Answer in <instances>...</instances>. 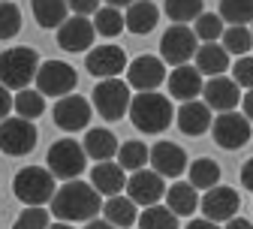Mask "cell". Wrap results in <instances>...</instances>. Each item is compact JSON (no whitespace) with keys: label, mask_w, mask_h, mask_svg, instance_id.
<instances>
[{"label":"cell","mask_w":253,"mask_h":229,"mask_svg":"<svg viewBox=\"0 0 253 229\" xmlns=\"http://www.w3.org/2000/svg\"><path fill=\"white\" fill-rule=\"evenodd\" d=\"M48 211L60 223H87V220H97V214L103 211V196L87 181H79V178L63 181L54 193V199L48 202Z\"/></svg>","instance_id":"cell-1"},{"label":"cell","mask_w":253,"mask_h":229,"mask_svg":"<svg viewBox=\"0 0 253 229\" xmlns=\"http://www.w3.org/2000/svg\"><path fill=\"white\" fill-rule=\"evenodd\" d=\"M175 118V109H172V100L163 93H139L133 96L130 103V124L139 130V133H148V136H157L172 124Z\"/></svg>","instance_id":"cell-2"},{"label":"cell","mask_w":253,"mask_h":229,"mask_svg":"<svg viewBox=\"0 0 253 229\" xmlns=\"http://www.w3.org/2000/svg\"><path fill=\"white\" fill-rule=\"evenodd\" d=\"M40 73V54L30 46L6 48L0 54V85L9 91H27L30 82H37Z\"/></svg>","instance_id":"cell-3"},{"label":"cell","mask_w":253,"mask_h":229,"mask_svg":"<svg viewBox=\"0 0 253 229\" xmlns=\"http://www.w3.org/2000/svg\"><path fill=\"white\" fill-rule=\"evenodd\" d=\"M12 193L15 199H21L27 208H42L45 202L54 199L57 193V178L42 169V166H27L12 178Z\"/></svg>","instance_id":"cell-4"},{"label":"cell","mask_w":253,"mask_h":229,"mask_svg":"<svg viewBox=\"0 0 253 229\" xmlns=\"http://www.w3.org/2000/svg\"><path fill=\"white\" fill-rule=\"evenodd\" d=\"M84 163H87V154H84L82 142H76V139H57L48 148L45 169L54 178H60V181H76L84 172Z\"/></svg>","instance_id":"cell-5"},{"label":"cell","mask_w":253,"mask_h":229,"mask_svg":"<svg viewBox=\"0 0 253 229\" xmlns=\"http://www.w3.org/2000/svg\"><path fill=\"white\" fill-rule=\"evenodd\" d=\"M130 85L121 82V79H103L97 88H93V109L100 112V118L106 121H121L124 115H130V103H133V96H130Z\"/></svg>","instance_id":"cell-6"},{"label":"cell","mask_w":253,"mask_h":229,"mask_svg":"<svg viewBox=\"0 0 253 229\" xmlns=\"http://www.w3.org/2000/svg\"><path fill=\"white\" fill-rule=\"evenodd\" d=\"M79 85V73L63 60H42L37 73V91L42 96H70Z\"/></svg>","instance_id":"cell-7"},{"label":"cell","mask_w":253,"mask_h":229,"mask_svg":"<svg viewBox=\"0 0 253 229\" xmlns=\"http://www.w3.org/2000/svg\"><path fill=\"white\" fill-rule=\"evenodd\" d=\"M196 48H199V40L193 34V27L187 24H172L160 40V57L163 63H172V67H184L190 57H196Z\"/></svg>","instance_id":"cell-8"},{"label":"cell","mask_w":253,"mask_h":229,"mask_svg":"<svg viewBox=\"0 0 253 229\" xmlns=\"http://www.w3.org/2000/svg\"><path fill=\"white\" fill-rule=\"evenodd\" d=\"M37 148V127L24 118L0 121V151L6 157H27Z\"/></svg>","instance_id":"cell-9"},{"label":"cell","mask_w":253,"mask_h":229,"mask_svg":"<svg viewBox=\"0 0 253 229\" xmlns=\"http://www.w3.org/2000/svg\"><path fill=\"white\" fill-rule=\"evenodd\" d=\"M211 133H214V142L226 151H238L250 142V133H253V124L244 118V112H223L217 115L214 124H211Z\"/></svg>","instance_id":"cell-10"},{"label":"cell","mask_w":253,"mask_h":229,"mask_svg":"<svg viewBox=\"0 0 253 229\" xmlns=\"http://www.w3.org/2000/svg\"><path fill=\"white\" fill-rule=\"evenodd\" d=\"M166 79V63L163 57H154V54H139L136 60H130L126 67V85L139 93H151L163 85Z\"/></svg>","instance_id":"cell-11"},{"label":"cell","mask_w":253,"mask_h":229,"mask_svg":"<svg viewBox=\"0 0 253 229\" xmlns=\"http://www.w3.org/2000/svg\"><path fill=\"white\" fill-rule=\"evenodd\" d=\"M238 205H241V196L232 187H223V184L211 187L199 199V208H202L205 220H214V223H229L232 217H238Z\"/></svg>","instance_id":"cell-12"},{"label":"cell","mask_w":253,"mask_h":229,"mask_svg":"<svg viewBox=\"0 0 253 229\" xmlns=\"http://www.w3.org/2000/svg\"><path fill=\"white\" fill-rule=\"evenodd\" d=\"M126 196L136 202V205H142V208H151V205H160V199H163V193H166V187H163V175H157L154 169H139V172H133L130 178H126Z\"/></svg>","instance_id":"cell-13"},{"label":"cell","mask_w":253,"mask_h":229,"mask_svg":"<svg viewBox=\"0 0 253 229\" xmlns=\"http://www.w3.org/2000/svg\"><path fill=\"white\" fill-rule=\"evenodd\" d=\"M84 67H87L90 76H97L103 82V79H118L130 63H126L124 48H118V46H97V48L87 51Z\"/></svg>","instance_id":"cell-14"},{"label":"cell","mask_w":253,"mask_h":229,"mask_svg":"<svg viewBox=\"0 0 253 229\" xmlns=\"http://www.w3.org/2000/svg\"><path fill=\"white\" fill-rule=\"evenodd\" d=\"M202 103L211 112H235V106L241 103V88L229 79V76H214L205 82L202 88Z\"/></svg>","instance_id":"cell-15"},{"label":"cell","mask_w":253,"mask_h":229,"mask_svg":"<svg viewBox=\"0 0 253 229\" xmlns=\"http://www.w3.org/2000/svg\"><path fill=\"white\" fill-rule=\"evenodd\" d=\"M51 115H54V124L60 130H67V133H79V130H84L87 121H90V103L84 100V96L70 93V96H60V100L54 103Z\"/></svg>","instance_id":"cell-16"},{"label":"cell","mask_w":253,"mask_h":229,"mask_svg":"<svg viewBox=\"0 0 253 229\" xmlns=\"http://www.w3.org/2000/svg\"><path fill=\"white\" fill-rule=\"evenodd\" d=\"M93 37H97V27H93L90 18L73 15L57 27V46L67 51H87L93 48Z\"/></svg>","instance_id":"cell-17"},{"label":"cell","mask_w":253,"mask_h":229,"mask_svg":"<svg viewBox=\"0 0 253 229\" xmlns=\"http://www.w3.org/2000/svg\"><path fill=\"white\" fill-rule=\"evenodd\" d=\"M151 169L163 178H178L187 169V154L175 142H157L151 148Z\"/></svg>","instance_id":"cell-18"},{"label":"cell","mask_w":253,"mask_h":229,"mask_svg":"<svg viewBox=\"0 0 253 229\" xmlns=\"http://www.w3.org/2000/svg\"><path fill=\"white\" fill-rule=\"evenodd\" d=\"M205 88V79L196 67H190V63H184V67H175L169 73V96H175V100L181 103H190L196 100V96L202 93Z\"/></svg>","instance_id":"cell-19"},{"label":"cell","mask_w":253,"mask_h":229,"mask_svg":"<svg viewBox=\"0 0 253 229\" xmlns=\"http://www.w3.org/2000/svg\"><path fill=\"white\" fill-rule=\"evenodd\" d=\"M178 118V130L184 136H202L211 130L214 118H211V109L202 103V100H190V103H181V109L175 112Z\"/></svg>","instance_id":"cell-20"},{"label":"cell","mask_w":253,"mask_h":229,"mask_svg":"<svg viewBox=\"0 0 253 229\" xmlns=\"http://www.w3.org/2000/svg\"><path fill=\"white\" fill-rule=\"evenodd\" d=\"M90 184L100 196H121V190L126 187V172L118 166V163L106 160V163H97V166L90 169Z\"/></svg>","instance_id":"cell-21"},{"label":"cell","mask_w":253,"mask_h":229,"mask_svg":"<svg viewBox=\"0 0 253 229\" xmlns=\"http://www.w3.org/2000/svg\"><path fill=\"white\" fill-rule=\"evenodd\" d=\"M82 148H84V154L90 157V160H97V163H106V160H112L115 154H118V139H115V133L109 127H90L87 133H84V142H82Z\"/></svg>","instance_id":"cell-22"},{"label":"cell","mask_w":253,"mask_h":229,"mask_svg":"<svg viewBox=\"0 0 253 229\" xmlns=\"http://www.w3.org/2000/svg\"><path fill=\"white\" fill-rule=\"evenodd\" d=\"M193 67H196L202 76H208V79L223 76V73L229 70V51L220 46V43H202V46L196 48V63H193Z\"/></svg>","instance_id":"cell-23"},{"label":"cell","mask_w":253,"mask_h":229,"mask_svg":"<svg viewBox=\"0 0 253 229\" xmlns=\"http://www.w3.org/2000/svg\"><path fill=\"white\" fill-rule=\"evenodd\" d=\"M124 21H126V30H130V34L145 37L157 27V21H160V9H157L151 0H136L133 6H126Z\"/></svg>","instance_id":"cell-24"},{"label":"cell","mask_w":253,"mask_h":229,"mask_svg":"<svg viewBox=\"0 0 253 229\" xmlns=\"http://www.w3.org/2000/svg\"><path fill=\"white\" fill-rule=\"evenodd\" d=\"M166 208L175 217H190L199 208V190L190 184V181H175L166 190Z\"/></svg>","instance_id":"cell-25"},{"label":"cell","mask_w":253,"mask_h":229,"mask_svg":"<svg viewBox=\"0 0 253 229\" xmlns=\"http://www.w3.org/2000/svg\"><path fill=\"white\" fill-rule=\"evenodd\" d=\"M103 220L118 226V229H130L136 220H139V211H136V202L130 196H112V199L103 202Z\"/></svg>","instance_id":"cell-26"},{"label":"cell","mask_w":253,"mask_h":229,"mask_svg":"<svg viewBox=\"0 0 253 229\" xmlns=\"http://www.w3.org/2000/svg\"><path fill=\"white\" fill-rule=\"evenodd\" d=\"M190 184H193L196 190H211V187H217L220 184V163L217 160H211V157H199V160H193L190 163Z\"/></svg>","instance_id":"cell-27"},{"label":"cell","mask_w":253,"mask_h":229,"mask_svg":"<svg viewBox=\"0 0 253 229\" xmlns=\"http://www.w3.org/2000/svg\"><path fill=\"white\" fill-rule=\"evenodd\" d=\"M30 9L40 27H60L67 21V0H30Z\"/></svg>","instance_id":"cell-28"},{"label":"cell","mask_w":253,"mask_h":229,"mask_svg":"<svg viewBox=\"0 0 253 229\" xmlns=\"http://www.w3.org/2000/svg\"><path fill=\"white\" fill-rule=\"evenodd\" d=\"M145 163H151V148L145 142L133 139V142H124L118 148V166L124 172H139V169H145Z\"/></svg>","instance_id":"cell-29"},{"label":"cell","mask_w":253,"mask_h":229,"mask_svg":"<svg viewBox=\"0 0 253 229\" xmlns=\"http://www.w3.org/2000/svg\"><path fill=\"white\" fill-rule=\"evenodd\" d=\"M220 46H223L229 54L244 57V54L253 48V30L244 27V24H229V27L223 30V37H220Z\"/></svg>","instance_id":"cell-30"},{"label":"cell","mask_w":253,"mask_h":229,"mask_svg":"<svg viewBox=\"0 0 253 229\" xmlns=\"http://www.w3.org/2000/svg\"><path fill=\"white\" fill-rule=\"evenodd\" d=\"M93 27H97L100 37H118L121 30H126V21H124V12L115 9V6H100L93 12Z\"/></svg>","instance_id":"cell-31"},{"label":"cell","mask_w":253,"mask_h":229,"mask_svg":"<svg viewBox=\"0 0 253 229\" xmlns=\"http://www.w3.org/2000/svg\"><path fill=\"white\" fill-rule=\"evenodd\" d=\"M12 109L18 112V118H24V121H34V118H40V115L45 112V96H42L40 91H34V88L18 91V96H15V106H12Z\"/></svg>","instance_id":"cell-32"},{"label":"cell","mask_w":253,"mask_h":229,"mask_svg":"<svg viewBox=\"0 0 253 229\" xmlns=\"http://www.w3.org/2000/svg\"><path fill=\"white\" fill-rule=\"evenodd\" d=\"M139 229H178V217L166 205H151L139 214Z\"/></svg>","instance_id":"cell-33"},{"label":"cell","mask_w":253,"mask_h":229,"mask_svg":"<svg viewBox=\"0 0 253 229\" xmlns=\"http://www.w3.org/2000/svg\"><path fill=\"white\" fill-rule=\"evenodd\" d=\"M220 18L226 24H250L253 21V0H220Z\"/></svg>","instance_id":"cell-34"},{"label":"cell","mask_w":253,"mask_h":229,"mask_svg":"<svg viewBox=\"0 0 253 229\" xmlns=\"http://www.w3.org/2000/svg\"><path fill=\"white\" fill-rule=\"evenodd\" d=\"M223 30H226V24H223V18H220V12H202L196 18V24H193V34L202 43H217L220 37H223Z\"/></svg>","instance_id":"cell-35"},{"label":"cell","mask_w":253,"mask_h":229,"mask_svg":"<svg viewBox=\"0 0 253 229\" xmlns=\"http://www.w3.org/2000/svg\"><path fill=\"white\" fill-rule=\"evenodd\" d=\"M166 15L175 24L196 21L202 15V0H166Z\"/></svg>","instance_id":"cell-36"},{"label":"cell","mask_w":253,"mask_h":229,"mask_svg":"<svg viewBox=\"0 0 253 229\" xmlns=\"http://www.w3.org/2000/svg\"><path fill=\"white\" fill-rule=\"evenodd\" d=\"M21 30V12L12 0H0V40H12Z\"/></svg>","instance_id":"cell-37"},{"label":"cell","mask_w":253,"mask_h":229,"mask_svg":"<svg viewBox=\"0 0 253 229\" xmlns=\"http://www.w3.org/2000/svg\"><path fill=\"white\" fill-rule=\"evenodd\" d=\"M48 226H51V211L45 208H24L12 223V229H48Z\"/></svg>","instance_id":"cell-38"},{"label":"cell","mask_w":253,"mask_h":229,"mask_svg":"<svg viewBox=\"0 0 253 229\" xmlns=\"http://www.w3.org/2000/svg\"><path fill=\"white\" fill-rule=\"evenodd\" d=\"M232 82H235L238 88L253 91V57H250V54H244V57L235 60V67H232Z\"/></svg>","instance_id":"cell-39"},{"label":"cell","mask_w":253,"mask_h":229,"mask_svg":"<svg viewBox=\"0 0 253 229\" xmlns=\"http://www.w3.org/2000/svg\"><path fill=\"white\" fill-rule=\"evenodd\" d=\"M67 6H70L76 15L87 18V15H93V12L100 9V0H67Z\"/></svg>","instance_id":"cell-40"},{"label":"cell","mask_w":253,"mask_h":229,"mask_svg":"<svg viewBox=\"0 0 253 229\" xmlns=\"http://www.w3.org/2000/svg\"><path fill=\"white\" fill-rule=\"evenodd\" d=\"M12 106H15V96L9 93V88L0 85V121H6V115L12 112Z\"/></svg>","instance_id":"cell-41"},{"label":"cell","mask_w":253,"mask_h":229,"mask_svg":"<svg viewBox=\"0 0 253 229\" xmlns=\"http://www.w3.org/2000/svg\"><path fill=\"white\" fill-rule=\"evenodd\" d=\"M241 184H244L247 190H253V157L241 166Z\"/></svg>","instance_id":"cell-42"},{"label":"cell","mask_w":253,"mask_h":229,"mask_svg":"<svg viewBox=\"0 0 253 229\" xmlns=\"http://www.w3.org/2000/svg\"><path fill=\"white\" fill-rule=\"evenodd\" d=\"M241 106H244V118L253 124V91H247V93L241 96Z\"/></svg>","instance_id":"cell-43"},{"label":"cell","mask_w":253,"mask_h":229,"mask_svg":"<svg viewBox=\"0 0 253 229\" xmlns=\"http://www.w3.org/2000/svg\"><path fill=\"white\" fill-rule=\"evenodd\" d=\"M187 229H220L214 220H205V217H199V220H190L187 223Z\"/></svg>","instance_id":"cell-44"},{"label":"cell","mask_w":253,"mask_h":229,"mask_svg":"<svg viewBox=\"0 0 253 229\" xmlns=\"http://www.w3.org/2000/svg\"><path fill=\"white\" fill-rule=\"evenodd\" d=\"M223 229H253V223H250V220H244V217H232Z\"/></svg>","instance_id":"cell-45"},{"label":"cell","mask_w":253,"mask_h":229,"mask_svg":"<svg viewBox=\"0 0 253 229\" xmlns=\"http://www.w3.org/2000/svg\"><path fill=\"white\" fill-rule=\"evenodd\" d=\"M84 229H118V226H112V223H106V220H87Z\"/></svg>","instance_id":"cell-46"},{"label":"cell","mask_w":253,"mask_h":229,"mask_svg":"<svg viewBox=\"0 0 253 229\" xmlns=\"http://www.w3.org/2000/svg\"><path fill=\"white\" fill-rule=\"evenodd\" d=\"M136 0H106V6H115V9H121V6H133Z\"/></svg>","instance_id":"cell-47"},{"label":"cell","mask_w":253,"mask_h":229,"mask_svg":"<svg viewBox=\"0 0 253 229\" xmlns=\"http://www.w3.org/2000/svg\"><path fill=\"white\" fill-rule=\"evenodd\" d=\"M48 229H73V226H70V223H60V220H57V223H51Z\"/></svg>","instance_id":"cell-48"},{"label":"cell","mask_w":253,"mask_h":229,"mask_svg":"<svg viewBox=\"0 0 253 229\" xmlns=\"http://www.w3.org/2000/svg\"><path fill=\"white\" fill-rule=\"evenodd\" d=\"M250 30H253V27H250Z\"/></svg>","instance_id":"cell-49"}]
</instances>
